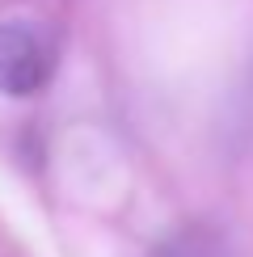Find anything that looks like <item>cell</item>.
<instances>
[{"label":"cell","instance_id":"1","mask_svg":"<svg viewBox=\"0 0 253 257\" xmlns=\"http://www.w3.org/2000/svg\"><path fill=\"white\" fill-rule=\"evenodd\" d=\"M55 76V47L30 21H0V97H34Z\"/></svg>","mask_w":253,"mask_h":257},{"label":"cell","instance_id":"2","mask_svg":"<svg viewBox=\"0 0 253 257\" xmlns=\"http://www.w3.org/2000/svg\"><path fill=\"white\" fill-rule=\"evenodd\" d=\"M144 257H228V244L224 232H215L211 223H186L169 232L161 244H152Z\"/></svg>","mask_w":253,"mask_h":257}]
</instances>
